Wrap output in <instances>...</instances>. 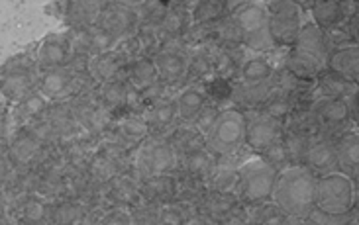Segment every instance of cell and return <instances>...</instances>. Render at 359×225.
<instances>
[{
	"instance_id": "cell-1",
	"label": "cell",
	"mask_w": 359,
	"mask_h": 225,
	"mask_svg": "<svg viewBox=\"0 0 359 225\" xmlns=\"http://www.w3.org/2000/svg\"><path fill=\"white\" fill-rule=\"evenodd\" d=\"M328 53L330 43L326 34L312 22H302L299 36L285 55L283 68L302 82H314V78L326 67Z\"/></svg>"
},
{
	"instance_id": "cell-2",
	"label": "cell",
	"mask_w": 359,
	"mask_h": 225,
	"mask_svg": "<svg viewBox=\"0 0 359 225\" xmlns=\"http://www.w3.org/2000/svg\"><path fill=\"white\" fill-rule=\"evenodd\" d=\"M271 202L289 217H309L316 208V176L302 165L285 168L277 175Z\"/></svg>"
},
{
	"instance_id": "cell-3",
	"label": "cell",
	"mask_w": 359,
	"mask_h": 225,
	"mask_svg": "<svg viewBox=\"0 0 359 225\" xmlns=\"http://www.w3.org/2000/svg\"><path fill=\"white\" fill-rule=\"evenodd\" d=\"M233 26L240 34L243 49H250L253 53H269L277 48L269 31V18H267V8L265 2H236L232 12H230Z\"/></svg>"
},
{
	"instance_id": "cell-4",
	"label": "cell",
	"mask_w": 359,
	"mask_h": 225,
	"mask_svg": "<svg viewBox=\"0 0 359 225\" xmlns=\"http://www.w3.org/2000/svg\"><path fill=\"white\" fill-rule=\"evenodd\" d=\"M34 49L36 45L14 53L0 65V92L8 106L38 90L39 67Z\"/></svg>"
},
{
	"instance_id": "cell-5",
	"label": "cell",
	"mask_w": 359,
	"mask_h": 225,
	"mask_svg": "<svg viewBox=\"0 0 359 225\" xmlns=\"http://www.w3.org/2000/svg\"><path fill=\"white\" fill-rule=\"evenodd\" d=\"M248 114L240 108L220 110L214 119L212 127L204 136V147L212 153L214 159H224L240 153L245 139Z\"/></svg>"
},
{
	"instance_id": "cell-6",
	"label": "cell",
	"mask_w": 359,
	"mask_h": 225,
	"mask_svg": "<svg viewBox=\"0 0 359 225\" xmlns=\"http://www.w3.org/2000/svg\"><path fill=\"white\" fill-rule=\"evenodd\" d=\"M275 180H277L275 168L267 165L259 155L250 157L238 168V186L233 194L245 208L271 202Z\"/></svg>"
},
{
	"instance_id": "cell-7",
	"label": "cell",
	"mask_w": 359,
	"mask_h": 225,
	"mask_svg": "<svg viewBox=\"0 0 359 225\" xmlns=\"http://www.w3.org/2000/svg\"><path fill=\"white\" fill-rule=\"evenodd\" d=\"M177 163H179V157L165 137L149 136L142 145H137L132 151L130 175L136 180H144L151 176L175 175Z\"/></svg>"
},
{
	"instance_id": "cell-8",
	"label": "cell",
	"mask_w": 359,
	"mask_h": 225,
	"mask_svg": "<svg viewBox=\"0 0 359 225\" xmlns=\"http://www.w3.org/2000/svg\"><path fill=\"white\" fill-rule=\"evenodd\" d=\"M355 186L358 182L338 170L316 176V210L326 214H346L353 210L358 200Z\"/></svg>"
},
{
	"instance_id": "cell-9",
	"label": "cell",
	"mask_w": 359,
	"mask_h": 225,
	"mask_svg": "<svg viewBox=\"0 0 359 225\" xmlns=\"http://www.w3.org/2000/svg\"><path fill=\"white\" fill-rule=\"evenodd\" d=\"M130 155L132 151H128L114 141L102 139L88 157L85 173L90 180L104 186L112 178L130 173Z\"/></svg>"
},
{
	"instance_id": "cell-10",
	"label": "cell",
	"mask_w": 359,
	"mask_h": 225,
	"mask_svg": "<svg viewBox=\"0 0 359 225\" xmlns=\"http://www.w3.org/2000/svg\"><path fill=\"white\" fill-rule=\"evenodd\" d=\"M269 31L277 48H291L302 26L301 4L294 0H271L265 2Z\"/></svg>"
},
{
	"instance_id": "cell-11",
	"label": "cell",
	"mask_w": 359,
	"mask_h": 225,
	"mask_svg": "<svg viewBox=\"0 0 359 225\" xmlns=\"http://www.w3.org/2000/svg\"><path fill=\"white\" fill-rule=\"evenodd\" d=\"M95 92H97L100 106L107 110L112 119L130 116V114H144L140 92L124 77L98 85Z\"/></svg>"
},
{
	"instance_id": "cell-12",
	"label": "cell",
	"mask_w": 359,
	"mask_h": 225,
	"mask_svg": "<svg viewBox=\"0 0 359 225\" xmlns=\"http://www.w3.org/2000/svg\"><path fill=\"white\" fill-rule=\"evenodd\" d=\"M97 26L104 29L116 43L122 39L132 38L136 34L137 26H140L134 2H126V0L102 2Z\"/></svg>"
},
{
	"instance_id": "cell-13",
	"label": "cell",
	"mask_w": 359,
	"mask_h": 225,
	"mask_svg": "<svg viewBox=\"0 0 359 225\" xmlns=\"http://www.w3.org/2000/svg\"><path fill=\"white\" fill-rule=\"evenodd\" d=\"M95 90L83 94V96H77L75 100H71L69 106H71L73 117H75L79 129L83 133H87L90 137H97V139H104V136H107V131L110 129L114 119L108 116V112L104 108L100 106Z\"/></svg>"
},
{
	"instance_id": "cell-14",
	"label": "cell",
	"mask_w": 359,
	"mask_h": 225,
	"mask_svg": "<svg viewBox=\"0 0 359 225\" xmlns=\"http://www.w3.org/2000/svg\"><path fill=\"white\" fill-rule=\"evenodd\" d=\"M46 145L48 141L43 139L38 127L18 126L12 129L8 141L4 143V151L12 168H22V166H28Z\"/></svg>"
},
{
	"instance_id": "cell-15",
	"label": "cell",
	"mask_w": 359,
	"mask_h": 225,
	"mask_svg": "<svg viewBox=\"0 0 359 225\" xmlns=\"http://www.w3.org/2000/svg\"><path fill=\"white\" fill-rule=\"evenodd\" d=\"M151 59L159 80H163L169 87H177L184 82L187 67H189V48L183 41L163 43Z\"/></svg>"
},
{
	"instance_id": "cell-16",
	"label": "cell",
	"mask_w": 359,
	"mask_h": 225,
	"mask_svg": "<svg viewBox=\"0 0 359 225\" xmlns=\"http://www.w3.org/2000/svg\"><path fill=\"white\" fill-rule=\"evenodd\" d=\"M311 114L320 127L322 136L336 137L348 131L351 126L350 112L340 98H324L318 96L311 106Z\"/></svg>"
},
{
	"instance_id": "cell-17",
	"label": "cell",
	"mask_w": 359,
	"mask_h": 225,
	"mask_svg": "<svg viewBox=\"0 0 359 225\" xmlns=\"http://www.w3.org/2000/svg\"><path fill=\"white\" fill-rule=\"evenodd\" d=\"M71 59H73V48H71L69 29L49 31L36 45V61H38L39 71L67 67Z\"/></svg>"
},
{
	"instance_id": "cell-18",
	"label": "cell",
	"mask_w": 359,
	"mask_h": 225,
	"mask_svg": "<svg viewBox=\"0 0 359 225\" xmlns=\"http://www.w3.org/2000/svg\"><path fill=\"white\" fill-rule=\"evenodd\" d=\"M283 131H285V126H281V124L273 122L269 117L259 116V114H253V116H248L243 145L248 147L250 153L262 155L267 147L281 141Z\"/></svg>"
},
{
	"instance_id": "cell-19",
	"label": "cell",
	"mask_w": 359,
	"mask_h": 225,
	"mask_svg": "<svg viewBox=\"0 0 359 225\" xmlns=\"http://www.w3.org/2000/svg\"><path fill=\"white\" fill-rule=\"evenodd\" d=\"M102 204L114 210H134L136 205L142 204V194H140V184L134 176L126 173L102 186Z\"/></svg>"
},
{
	"instance_id": "cell-20",
	"label": "cell",
	"mask_w": 359,
	"mask_h": 225,
	"mask_svg": "<svg viewBox=\"0 0 359 225\" xmlns=\"http://www.w3.org/2000/svg\"><path fill=\"white\" fill-rule=\"evenodd\" d=\"M69 36H71L73 55H79V57L93 59L118 45L116 41L110 38L104 29L98 28L97 24L87 26V28L69 29Z\"/></svg>"
},
{
	"instance_id": "cell-21",
	"label": "cell",
	"mask_w": 359,
	"mask_h": 225,
	"mask_svg": "<svg viewBox=\"0 0 359 225\" xmlns=\"http://www.w3.org/2000/svg\"><path fill=\"white\" fill-rule=\"evenodd\" d=\"M147 137H149V127L146 124V117L142 114H130V116L114 119L104 139L114 141L128 151H134L137 145H142L146 141Z\"/></svg>"
},
{
	"instance_id": "cell-22",
	"label": "cell",
	"mask_w": 359,
	"mask_h": 225,
	"mask_svg": "<svg viewBox=\"0 0 359 225\" xmlns=\"http://www.w3.org/2000/svg\"><path fill=\"white\" fill-rule=\"evenodd\" d=\"M194 2H175L169 0V8H167L165 16L161 20L157 34L163 43H171V41H183L189 34V29L193 28V20H191V8Z\"/></svg>"
},
{
	"instance_id": "cell-23",
	"label": "cell",
	"mask_w": 359,
	"mask_h": 225,
	"mask_svg": "<svg viewBox=\"0 0 359 225\" xmlns=\"http://www.w3.org/2000/svg\"><path fill=\"white\" fill-rule=\"evenodd\" d=\"M312 24L320 28L324 34L344 24L348 16L358 14V2H340V0H314L311 2Z\"/></svg>"
},
{
	"instance_id": "cell-24",
	"label": "cell",
	"mask_w": 359,
	"mask_h": 225,
	"mask_svg": "<svg viewBox=\"0 0 359 225\" xmlns=\"http://www.w3.org/2000/svg\"><path fill=\"white\" fill-rule=\"evenodd\" d=\"M87 205L69 196H55L46 205V225H81L87 215Z\"/></svg>"
},
{
	"instance_id": "cell-25",
	"label": "cell",
	"mask_w": 359,
	"mask_h": 225,
	"mask_svg": "<svg viewBox=\"0 0 359 225\" xmlns=\"http://www.w3.org/2000/svg\"><path fill=\"white\" fill-rule=\"evenodd\" d=\"M302 166H306L314 176L334 173L336 170V139L326 136L314 139L306 149Z\"/></svg>"
},
{
	"instance_id": "cell-26",
	"label": "cell",
	"mask_w": 359,
	"mask_h": 225,
	"mask_svg": "<svg viewBox=\"0 0 359 225\" xmlns=\"http://www.w3.org/2000/svg\"><path fill=\"white\" fill-rule=\"evenodd\" d=\"M240 208H242V204L236 198V194H222V192L208 190L194 210H196V215L210 222V225H218L226 217H230L233 212H238Z\"/></svg>"
},
{
	"instance_id": "cell-27",
	"label": "cell",
	"mask_w": 359,
	"mask_h": 225,
	"mask_svg": "<svg viewBox=\"0 0 359 225\" xmlns=\"http://www.w3.org/2000/svg\"><path fill=\"white\" fill-rule=\"evenodd\" d=\"M242 151L232 157L216 159V165H214L212 173L206 178L208 190L222 192V194H233L236 192V186H238V168L245 161V159H240Z\"/></svg>"
},
{
	"instance_id": "cell-28",
	"label": "cell",
	"mask_w": 359,
	"mask_h": 225,
	"mask_svg": "<svg viewBox=\"0 0 359 225\" xmlns=\"http://www.w3.org/2000/svg\"><path fill=\"white\" fill-rule=\"evenodd\" d=\"M137 184H140L142 202H146V204L161 208V205L177 202V176L175 175L151 176V178L137 180Z\"/></svg>"
},
{
	"instance_id": "cell-29",
	"label": "cell",
	"mask_w": 359,
	"mask_h": 225,
	"mask_svg": "<svg viewBox=\"0 0 359 225\" xmlns=\"http://www.w3.org/2000/svg\"><path fill=\"white\" fill-rule=\"evenodd\" d=\"M336 77L344 78L346 82H359V45H340L332 48L326 59V67Z\"/></svg>"
},
{
	"instance_id": "cell-30",
	"label": "cell",
	"mask_w": 359,
	"mask_h": 225,
	"mask_svg": "<svg viewBox=\"0 0 359 225\" xmlns=\"http://www.w3.org/2000/svg\"><path fill=\"white\" fill-rule=\"evenodd\" d=\"M146 117V124L149 127V136L154 137H167L177 126V108H175V96L159 100L154 106H149L142 114Z\"/></svg>"
},
{
	"instance_id": "cell-31",
	"label": "cell",
	"mask_w": 359,
	"mask_h": 225,
	"mask_svg": "<svg viewBox=\"0 0 359 225\" xmlns=\"http://www.w3.org/2000/svg\"><path fill=\"white\" fill-rule=\"evenodd\" d=\"M100 6L102 2L98 0H69V2H61L59 16L67 29L87 28V26L97 24Z\"/></svg>"
},
{
	"instance_id": "cell-32",
	"label": "cell",
	"mask_w": 359,
	"mask_h": 225,
	"mask_svg": "<svg viewBox=\"0 0 359 225\" xmlns=\"http://www.w3.org/2000/svg\"><path fill=\"white\" fill-rule=\"evenodd\" d=\"M336 170L358 182L359 175V133L344 131L336 137Z\"/></svg>"
},
{
	"instance_id": "cell-33",
	"label": "cell",
	"mask_w": 359,
	"mask_h": 225,
	"mask_svg": "<svg viewBox=\"0 0 359 225\" xmlns=\"http://www.w3.org/2000/svg\"><path fill=\"white\" fill-rule=\"evenodd\" d=\"M126 63V57L114 48L88 61V75H90V78L95 80V85L98 87V85H104L108 80L122 77Z\"/></svg>"
},
{
	"instance_id": "cell-34",
	"label": "cell",
	"mask_w": 359,
	"mask_h": 225,
	"mask_svg": "<svg viewBox=\"0 0 359 225\" xmlns=\"http://www.w3.org/2000/svg\"><path fill=\"white\" fill-rule=\"evenodd\" d=\"M49 100L41 92L34 90L32 94L18 100L16 104L10 106V117H12V126H34L38 124L41 117L48 112Z\"/></svg>"
},
{
	"instance_id": "cell-35",
	"label": "cell",
	"mask_w": 359,
	"mask_h": 225,
	"mask_svg": "<svg viewBox=\"0 0 359 225\" xmlns=\"http://www.w3.org/2000/svg\"><path fill=\"white\" fill-rule=\"evenodd\" d=\"M46 205L48 200L38 194H24L10 200V208L6 214L14 222H26V224L46 225Z\"/></svg>"
},
{
	"instance_id": "cell-36",
	"label": "cell",
	"mask_w": 359,
	"mask_h": 225,
	"mask_svg": "<svg viewBox=\"0 0 359 225\" xmlns=\"http://www.w3.org/2000/svg\"><path fill=\"white\" fill-rule=\"evenodd\" d=\"M208 104V98L203 87L198 85H187L175 94V108H177V119L179 124L191 126L196 116L204 110Z\"/></svg>"
},
{
	"instance_id": "cell-37",
	"label": "cell",
	"mask_w": 359,
	"mask_h": 225,
	"mask_svg": "<svg viewBox=\"0 0 359 225\" xmlns=\"http://www.w3.org/2000/svg\"><path fill=\"white\" fill-rule=\"evenodd\" d=\"M214 165H216V159L212 157V153L206 147H198V149L189 151V153L179 157L177 175L193 176V178L206 180L210 176V173H212Z\"/></svg>"
},
{
	"instance_id": "cell-38",
	"label": "cell",
	"mask_w": 359,
	"mask_h": 225,
	"mask_svg": "<svg viewBox=\"0 0 359 225\" xmlns=\"http://www.w3.org/2000/svg\"><path fill=\"white\" fill-rule=\"evenodd\" d=\"M233 8V2L226 0H196L191 8L193 26H212L220 20L228 18Z\"/></svg>"
},
{
	"instance_id": "cell-39",
	"label": "cell",
	"mask_w": 359,
	"mask_h": 225,
	"mask_svg": "<svg viewBox=\"0 0 359 225\" xmlns=\"http://www.w3.org/2000/svg\"><path fill=\"white\" fill-rule=\"evenodd\" d=\"M122 77L126 78L128 82L136 88L137 92L147 87H151L154 82L159 80L156 65H154V59L146 57V55L130 59L126 63V67H124V75H122Z\"/></svg>"
},
{
	"instance_id": "cell-40",
	"label": "cell",
	"mask_w": 359,
	"mask_h": 225,
	"mask_svg": "<svg viewBox=\"0 0 359 225\" xmlns=\"http://www.w3.org/2000/svg\"><path fill=\"white\" fill-rule=\"evenodd\" d=\"M275 67L265 55H250L243 57L240 71H238V80L240 85H259L271 80Z\"/></svg>"
},
{
	"instance_id": "cell-41",
	"label": "cell",
	"mask_w": 359,
	"mask_h": 225,
	"mask_svg": "<svg viewBox=\"0 0 359 225\" xmlns=\"http://www.w3.org/2000/svg\"><path fill=\"white\" fill-rule=\"evenodd\" d=\"M210 77H214L212 53L208 45H196L189 49V67L184 82H198L204 85Z\"/></svg>"
},
{
	"instance_id": "cell-42",
	"label": "cell",
	"mask_w": 359,
	"mask_h": 225,
	"mask_svg": "<svg viewBox=\"0 0 359 225\" xmlns=\"http://www.w3.org/2000/svg\"><path fill=\"white\" fill-rule=\"evenodd\" d=\"M292 112H294V102H292V98L285 96L281 92H275V90H273L271 96L267 98L262 106L255 110V114L269 117V119L281 124V126H285V124L289 122V117L292 116Z\"/></svg>"
},
{
	"instance_id": "cell-43",
	"label": "cell",
	"mask_w": 359,
	"mask_h": 225,
	"mask_svg": "<svg viewBox=\"0 0 359 225\" xmlns=\"http://www.w3.org/2000/svg\"><path fill=\"white\" fill-rule=\"evenodd\" d=\"M165 139L169 141V145L175 149L177 157L194 151L198 147H204L203 133H198L193 126H187V124H179Z\"/></svg>"
},
{
	"instance_id": "cell-44",
	"label": "cell",
	"mask_w": 359,
	"mask_h": 225,
	"mask_svg": "<svg viewBox=\"0 0 359 225\" xmlns=\"http://www.w3.org/2000/svg\"><path fill=\"white\" fill-rule=\"evenodd\" d=\"M177 202H183V204L196 208V204L203 200L206 192H208V186L206 180L201 178H193V176L177 175ZM196 212V210H194Z\"/></svg>"
},
{
	"instance_id": "cell-45",
	"label": "cell",
	"mask_w": 359,
	"mask_h": 225,
	"mask_svg": "<svg viewBox=\"0 0 359 225\" xmlns=\"http://www.w3.org/2000/svg\"><path fill=\"white\" fill-rule=\"evenodd\" d=\"M134 8H136L140 26L159 28L169 8V0H142V2H134Z\"/></svg>"
},
{
	"instance_id": "cell-46",
	"label": "cell",
	"mask_w": 359,
	"mask_h": 225,
	"mask_svg": "<svg viewBox=\"0 0 359 225\" xmlns=\"http://www.w3.org/2000/svg\"><path fill=\"white\" fill-rule=\"evenodd\" d=\"M194 215L196 212L191 205L183 202H171L157 208V225H187Z\"/></svg>"
},
{
	"instance_id": "cell-47",
	"label": "cell",
	"mask_w": 359,
	"mask_h": 225,
	"mask_svg": "<svg viewBox=\"0 0 359 225\" xmlns=\"http://www.w3.org/2000/svg\"><path fill=\"white\" fill-rule=\"evenodd\" d=\"M252 222L257 225H291L292 217L283 212L275 202H265V204L253 205L250 208Z\"/></svg>"
},
{
	"instance_id": "cell-48",
	"label": "cell",
	"mask_w": 359,
	"mask_h": 225,
	"mask_svg": "<svg viewBox=\"0 0 359 225\" xmlns=\"http://www.w3.org/2000/svg\"><path fill=\"white\" fill-rule=\"evenodd\" d=\"M283 145L289 153V159H291V165H302L304 161V155H306V149L311 145L314 139H311L304 133H299V131H292V129H285L281 137Z\"/></svg>"
},
{
	"instance_id": "cell-49",
	"label": "cell",
	"mask_w": 359,
	"mask_h": 225,
	"mask_svg": "<svg viewBox=\"0 0 359 225\" xmlns=\"http://www.w3.org/2000/svg\"><path fill=\"white\" fill-rule=\"evenodd\" d=\"M259 157H262L263 161L271 166V168L277 170V175H279L281 170L291 166V159H289V153H287V149L283 145V141H277V143H273L271 147H267Z\"/></svg>"
},
{
	"instance_id": "cell-50",
	"label": "cell",
	"mask_w": 359,
	"mask_h": 225,
	"mask_svg": "<svg viewBox=\"0 0 359 225\" xmlns=\"http://www.w3.org/2000/svg\"><path fill=\"white\" fill-rule=\"evenodd\" d=\"M309 217H312L318 225H358V212L353 214V210L346 214H326L314 208Z\"/></svg>"
},
{
	"instance_id": "cell-51",
	"label": "cell",
	"mask_w": 359,
	"mask_h": 225,
	"mask_svg": "<svg viewBox=\"0 0 359 225\" xmlns=\"http://www.w3.org/2000/svg\"><path fill=\"white\" fill-rule=\"evenodd\" d=\"M132 225H157V208L151 204L142 202L134 210L128 212Z\"/></svg>"
},
{
	"instance_id": "cell-52",
	"label": "cell",
	"mask_w": 359,
	"mask_h": 225,
	"mask_svg": "<svg viewBox=\"0 0 359 225\" xmlns=\"http://www.w3.org/2000/svg\"><path fill=\"white\" fill-rule=\"evenodd\" d=\"M218 112H220L218 108H214L212 104H206L203 112H201V114L196 116V119H194L191 126H193L194 129L198 131V133L206 136V133H208V129L212 127L214 119H216V116H218Z\"/></svg>"
},
{
	"instance_id": "cell-53",
	"label": "cell",
	"mask_w": 359,
	"mask_h": 225,
	"mask_svg": "<svg viewBox=\"0 0 359 225\" xmlns=\"http://www.w3.org/2000/svg\"><path fill=\"white\" fill-rule=\"evenodd\" d=\"M95 225H132V222H130V214H128L126 210L108 208Z\"/></svg>"
},
{
	"instance_id": "cell-54",
	"label": "cell",
	"mask_w": 359,
	"mask_h": 225,
	"mask_svg": "<svg viewBox=\"0 0 359 225\" xmlns=\"http://www.w3.org/2000/svg\"><path fill=\"white\" fill-rule=\"evenodd\" d=\"M12 129L14 126H12V117H10V106L2 104L0 106V145H4L8 141Z\"/></svg>"
},
{
	"instance_id": "cell-55",
	"label": "cell",
	"mask_w": 359,
	"mask_h": 225,
	"mask_svg": "<svg viewBox=\"0 0 359 225\" xmlns=\"http://www.w3.org/2000/svg\"><path fill=\"white\" fill-rule=\"evenodd\" d=\"M12 165H10L8 157H6V151H4V145H0V186H4L8 182L10 175H12Z\"/></svg>"
},
{
	"instance_id": "cell-56",
	"label": "cell",
	"mask_w": 359,
	"mask_h": 225,
	"mask_svg": "<svg viewBox=\"0 0 359 225\" xmlns=\"http://www.w3.org/2000/svg\"><path fill=\"white\" fill-rule=\"evenodd\" d=\"M10 208V196L4 190V186H0V214H6Z\"/></svg>"
},
{
	"instance_id": "cell-57",
	"label": "cell",
	"mask_w": 359,
	"mask_h": 225,
	"mask_svg": "<svg viewBox=\"0 0 359 225\" xmlns=\"http://www.w3.org/2000/svg\"><path fill=\"white\" fill-rule=\"evenodd\" d=\"M187 225H210V222H206V219L201 217V215H194L193 219H191Z\"/></svg>"
},
{
	"instance_id": "cell-58",
	"label": "cell",
	"mask_w": 359,
	"mask_h": 225,
	"mask_svg": "<svg viewBox=\"0 0 359 225\" xmlns=\"http://www.w3.org/2000/svg\"><path fill=\"white\" fill-rule=\"evenodd\" d=\"M297 222V225H318L312 217H301V219H294Z\"/></svg>"
},
{
	"instance_id": "cell-59",
	"label": "cell",
	"mask_w": 359,
	"mask_h": 225,
	"mask_svg": "<svg viewBox=\"0 0 359 225\" xmlns=\"http://www.w3.org/2000/svg\"><path fill=\"white\" fill-rule=\"evenodd\" d=\"M0 225H12L8 214H0Z\"/></svg>"
},
{
	"instance_id": "cell-60",
	"label": "cell",
	"mask_w": 359,
	"mask_h": 225,
	"mask_svg": "<svg viewBox=\"0 0 359 225\" xmlns=\"http://www.w3.org/2000/svg\"><path fill=\"white\" fill-rule=\"evenodd\" d=\"M12 225H39V224H26V222H14Z\"/></svg>"
},
{
	"instance_id": "cell-61",
	"label": "cell",
	"mask_w": 359,
	"mask_h": 225,
	"mask_svg": "<svg viewBox=\"0 0 359 225\" xmlns=\"http://www.w3.org/2000/svg\"><path fill=\"white\" fill-rule=\"evenodd\" d=\"M2 104H6V102H4V98H2V92H0V106H2Z\"/></svg>"
},
{
	"instance_id": "cell-62",
	"label": "cell",
	"mask_w": 359,
	"mask_h": 225,
	"mask_svg": "<svg viewBox=\"0 0 359 225\" xmlns=\"http://www.w3.org/2000/svg\"><path fill=\"white\" fill-rule=\"evenodd\" d=\"M245 225H257V224H253L252 219H250V222H248V224H245Z\"/></svg>"
}]
</instances>
